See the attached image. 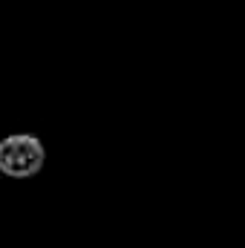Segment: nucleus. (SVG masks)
I'll list each match as a JSON object with an SVG mask.
<instances>
[{"mask_svg":"<svg viewBox=\"0 0 245 248\" xmlns=\"http://www.w3.org/2000/svg\"><path fill=\"white\" fill-rule=\"evenodd\" d=\"M46 147L32 133H12L0 141V173L9 179H29L44 170Z\"/></svg>","mask_w":245,"mask_h":248,"instance_id":"obj_1","label":"nucleus"}]
</instances>
